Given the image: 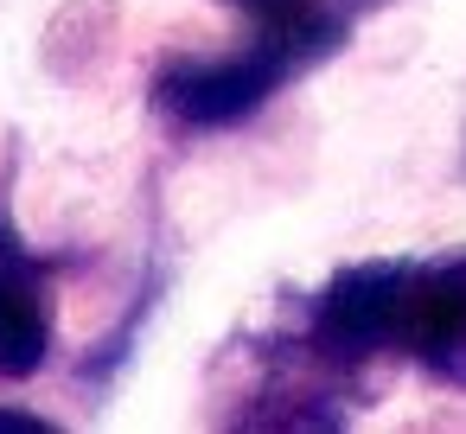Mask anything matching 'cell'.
<instances>
[{
	"label": "cell",
	"instance_id": "1",
	"mask_svg": "<svg viewBox=\"0 0 466 434\" xmlns=\"http://www.w3.org/2000/svg\"><path fill=\"white\" fill-rule=\"evenodd\" d=\"M377 351L466 389V249L377 256Z\"/></svg>",
	"mask_w": 466,
	"mask_h": 434
},
{
	"label": "cell",
	"instance_id": "4",
	"mask_svg": "<svg viewBox=\"0 0 466 434\" xmlns=\"http://www.w3.org/2000/svg\"><path fill=\"white\" fill-rule=\"evenodd\" d=\"M218 7L249 20V45L262 58H275L288 77H307L313 65L345 52L370 0H218Z\"/></svg>",
	"mask_w": 466,
	"mask_h": 434
},
{
	"label": "cell",
	"instance_id": "2",
	"mask_svg": "<svg viewBox=\"0 0 466 434\" xmlns=\"http://www.w3.org/2000/svg\"><path fill=\"white\" fill-rule=\"evenodd\" d=\"M288 84L294 77L256 45L224 52V58H167L147 84V109L179 135H218V128L262 116L268 96H281Z\"/></svg>",
	"mask_w": 466,
	"mask_h": 434
},
{
	"label": "cell",
	"instance_id": "5",
	"mask_svg": "<svg viewBox=\"0 0 466 434\" xmlns=\"http://www.w3.org/2000/svg\"><path fill=\"white\" fill-rule=\"evenodd\" d=\"M0 434H58V421L33 409H0Z\"/></svg>",
	"mask_w": 466,
	"mask_h": 434
},
{
	"label": "cell",
	"instance_id": "3",
	"mask_svg": "<svg viewBox=\"0 0 466 434\" xmlns=\"http://www.w3.org/2000/svg\"><path fill=\"white\" fill-rule=\"evenodd\" d=\"M58 332V288L52 262L20 237L14 205H7V173H0V377L26 383L46 370Z\"/></svg>",
	"mask_w": 466,
	"mask_h": 434
}]
</instances>
